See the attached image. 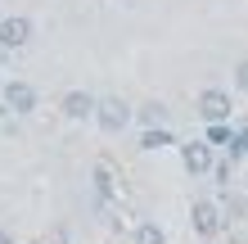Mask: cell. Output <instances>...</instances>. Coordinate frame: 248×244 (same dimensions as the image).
<instances>
[{"label":"cell","instance_id":"12","mask_svg":"<svg viewBox=\"0 0 248 244\" xmlns=\"http://www.w3.org/2000/svg\"><path fill=\"white\" fill-rule=\"evenodd\" d=\"M203 140H208L212 149H217V145H226V149H230V140H235V127H230V122H217V127H208V131H203Z\"/></svg>","mask_w":248,"mask_h":244},{"label":"cell","instance_id":"16","mask_svg":"<svg viewBox=\"0 0 248 244\" xmlns=\"http://www.w3.org/2000/svg\"><path fill=\"white\" fill-rule=\"evenodd\" d=\"M235 91H244V95H248V59H239V64H235Z\"/></svg>","mask_w":248,"mask_h":244},{"label":"cell","instance_id":"15","mask_svg":"<svg viewBox=\"0 0 248 244\" xmlns=\"http://www.w3.org/2000/svg\"><path fill=\"white\" fill-rule=\"evenodd\" d=\"M230 159H217V167H212V177H217V185H230Z\"/></svg>","mask_w":248,"mask_h":244},{"label":"cell","instance_id":"8","mask_svg":"<svg viewBox=\"0 0 248 244\" xmlns=\"http://www.w3.org/2000/svg\"><path fill=\"white\" fill-rule=\"evenodd\" d=\"M136 122H140V131H154V127H171V113L163 99H149V104L136 109Z\"/></svg>","mask_w":248,"mask_h":244},{"label":"cell","instance_id":"4","mask_svg":"<svg viewBox=\"0 0 248 244\" xmlns=\"http://www.w3.org/2000/svg\"><path fill=\"white\" fill-rule=\"evenodd\" d=\"M181 163L189 177H212V167H217V149L208 145V140H185L181 145Z\"/></svg>","mask_w":248,"mask_h":244},{"label":"cell","instance_id":"6","mask_svg":"<svg viewBox=\"0 0 248 244\" xmlns=\"http://www.w3.org/2000/svg\"><path fill=\"white\" fill-rule=\"evenodd\" d=\"M95 109H99V99L91 91H68L59 99V113H63L68 122H95Z\"/></svg>","mask_w":248,"mask_h":244},{"label":"cell","instance_id":"10","mask_svg":"<svg viewBox=\"0 0 248 244\" xmlns=\"http://www.w3.org/2000/svg\"><path fill=\"white\" fill-rule=\"evenodd\" d=\"M131 244H167V231L158 222H140L136 231H131Z\"/></svg>","mask_w":248,"mask_h":244},{"label":"cell","instance_id":"14","mask_svg":"<svg viewBox=\"0 0 248 244\" xmlns=\"http://www.w3.org/2000/svg\"><path fill=\"white\" fill-rule=\"evenodd\" d=\"M244 208H248V204H244L239 195H226V199H221V212H226V222H239V217H244Z\"/></svg>","mask_w":248,"mask_h":244},{"label":"cell","instance_id":"13","mask_svg":"<svg viewBox=\"0 0 248 244\" xmlns=\"http://www.w3.org/2000/svg\"><path fill=\"white\" fill-rule=\"evenodd\" d=\"M248 159V127H235V140H230V163Z\"/></svg>","mask_w":248,"mask_h":244},{"label":"cell","instance_id":"11","mask_svg":"<svg viewBox=\"0 0 248 244\" xmlns=\"http://www.w3.org/2000/svg\"><path fill=\"white\" fill-rule=\"evenodd\" d=\"M91 181H95V195H99V199H113V172H108L104 163L91 167Z\"/></svg>","mask_w":248,"mask_h":244},{"label":"cell","instance_id":"9","mask_svg":"<svg viewBox=\"0 0 248 244\" xmlns=\"http://www.w3.org/2000/svg\"><path fill=\"white\" fill-rule=\"evenodd\" d=\"M171 145H181L171 127H154V131H140V149H144V154H154V149H171Z\"/></svg>","mask_w":248,"mask_h":244},{"label":"cell","instance_id":"7","mask_svg":"<svg viewBox=\"0 0 248 244\" xmlns=\"http://www.w3.org/2000/svg\"><path fill=\"white\" fill-rule=\"evenodd\" d=\"M27 41H32V18L5 14V18H0V50H23Z\"/></svg>","mask_w":248,"mask_h":244},{"label":"cell","instance_id":"3","mask_svg":"<svg viewBox=\"0 0 248 244\" xmlns=\"http://www.w3.org/2000/svg\"><path fill=\"white\" fill-rule=\"evenodd\" d=\"M189 226H194L199 240H217V235L226 231L221 204H212V199H194V204H189Z\"/></svg>","mask_w":248,"mask_h":244},{"label":"cell","instance_id":"5","mask_svg":"<svg viewBox=\"0 0 248 244\" xmlns=\"http://www.w3.org/2000/svg\"><path fill=\"white\" fill-rule=\"evenodd\" d=\"M0 99H5V109L9 113H36V104H41V95H36V86L32 81H5L0 86Z\"/></svg>","mask_w":248,"mask_h":244},{"label":"cell","instance_id":"19","mask_svg":"<svg viewBox=\"0 0 248 244\" xmlns=\"http://www.w3.org/2000/svg\"><path fill=\"white\" fill-rule=\"evenodd\" d=\"M0 18H5V14H0Z\"/></svg>","mask_w":248,"mask_h":244},{"label":"cell","instance_id":"1","mask_svg":"<svg viewBox=\"0 0 248 244\" xmlns=\"http://www.w3.org/2000/svg\"><path fill=\"white\" fill-rule=\"evenodd\" d=\"M194 113L203 118V127L230 122V113H235V99H230V91H221V86H203L199 99H194Z\"/></svg>","mask_w":248,"mask_h":244},{"label":"cell","instance_id":"17","mask_svg":"<svg viewBox=\"0 0 248 244\" xmlns=\"http://www.w3.org/2000/svg\"><path fill=\"white\" fill-rule=\"evenodd\" d=\"M0 244H14V235H9V231H5V226H0Z\"/></svg>","mask_w":248,"mask_h":244},{"label":"cell","instance_id":"2","mask_svg":"<svg viewBox=\"0 0 248 244\" xmlns=\"http://www.w3.org/2000/svg\"><path fill=\"white\" fill-rule=\"evenodd\" d=\"M131 122H136V109H131L126 99H118V95H104V99H99V109H95V127H99L104 136H122Z\"/></svg>","mask_w":248,"mask_h":244},{"label":"cell","instance_id":"18","mask_svg":"<svg viewBox=\"0 0 248 244\" xmlns=\"http://www.w3.org/2000/svg\"><path fill=\"white\" fill-rule=\"evenodd\" d=\"M0 113H9V109H5V99H0Z\"/></svg>","mask_w":248,"mask_h":244}]
</instances>
